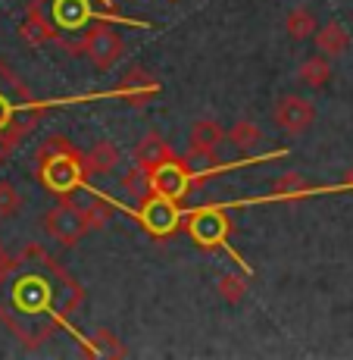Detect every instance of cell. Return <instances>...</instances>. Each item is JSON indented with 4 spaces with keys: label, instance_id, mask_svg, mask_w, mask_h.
<instances>
[{
    "label": "cell",
    "instance_id": "3957f363",
    "mask_svg": "<svg viewBox=\"0 0 353 360\" xmlns=\"http://www.w3.org/2000/svg\"><path fill=\"white\" fill-rule=\"evenodd\" d=\"M272 122L279 126L285 135H307L316 122V103L300 98V94H285L275 101L272 107Z\"/></svg>",
    "mask_w": 353,
    "mask_h": 360
},
{
    "label": "cell",
    "instance_id": "ffe728a7",
    "mask_svg": "<svg viewBox=\"0 0 353 360\" xmlns=\"http://www.w3.org/2000/svg\"><path fill=\"white\" fill-rule=\"evenodd\" d=\"M91 338H94L97 351H103V354H109V357H126V345L116 338L113 329H97Z\"/></svg>",
    "mask_w": 353,
    "mask_h": 360
},
{
    "label": "cell",
    "instance_id": "2e32d148",
    "mask_svg": "<svg viewBox=\"0 0 353 360\" xmlns=\"http://www.w3.org/2000/svg\"><path fill=\"white\" fill-rule=\"evenodd\" d=\"M247 292H251V285H247L244 273H225L216 279V295L222 297L228 307H238V304L247 297Z\"/></svg>",
    "mask_w": 353,
    "mask_h": 360
},
{
    "label": "cell",
    "instance_id": "5bb4252c",
    "mask_svg": "<svg viewBox=\"0 0 353 360\" xmlns=\"http://www.w3.org/2000/svg\"><path fill=\"white\" fill-rule=\"evenodd\" d=\"M228 141H232L241 154H253V150L266 141V135H262V129L257 126V122L241 120V122H234V126L228 129Z\"/></svg>",
    "mask_w": 353,
    "mask_h": 360
},
{
    "label": "cell",
    "instance_id": "44dd1931",
    "mask_svg": "<svg viewBox=\"0 0 353 360\" xmlns=\"http://www.w3.org/2000/svg\"><path fill=\"white\" fill-rule=\"evenodd\" d=\"M6 269V260H4V245H0V273Z\"/></svg>",
    "mask_w": 353,
    "mask_h": 360
},
{
    "label": "cell",
    "instance_id": "7a4b0ae2",
    "mask_svg": "<svg viewBox=\"0 0 353 360\" xmlns=\"http://www.w3.org/2000/svg\"><path fill=\"white\" fill-rule=\"evenodd\" d=\"M44 232L51 235L53 241H60L63 248H75L81 238H85V232H91L88 229V223H85V217H81V210H79V204H57V207H51V210L44 213Z\"/></svg>",
    "mask_w": 353,
    "mask_h": 360
},
{
    "label": "cell",
    "instance_id": "277c9868",
    "mask_svg": "<svg viewBox=\"0 0 353 360\" xmlns=\"http://www.w3.org/2000/svg\"><path fill=\"white\" fill-rule=\"evenodd\" d=\"M116 98H122L128 103V107H135V110H144L150 101L160 94V82L156 79H150L144 69H128L126 75L119 79V85H116Z\"/></svg>",
    "mask_w": 353,
    "mask_h": 360
},
{
    "label": "cell",
    "instance_id": "8fae6325",
    "mask_svg": "<svg viewBox=\"0 0 353 360\" xmlns=\"http://www.w3.org/2000/svg\"><path fill=\"white\" fill-rule=\"evenodd\" d=\"M316 32H319V22H316V13L309 6H294V10L285 16V34L294 44H303V41H313Z\"/></svg>",
    "mask_w": 353,
    "mask_h": 360
},
{
    "label": "cell",
    "instance_id": "e0dca14e",
    "mask_svg": "<svg viewBox=\"0 0 353 360\" xmlns=\"http://www.w3.org/2000/svg\"><path fill=\"white\" fill-rule=\"evenodd\" d=\"M63 154H75L72 148H69V141L63 135H51V138H44V144L38 148V154H34V160H38L41 166L44 163H51V160H57V157H63Z\"/></svg>",
    "mask_w": 353,
    "mask_h": 360
},
{
    "label": "cell",
    "instance_id": "30bf717a",
    "mask_svg": "<svg viewBox=\"0 0 353 360\" xmlns=\"http://www.w3.org/2000/svg\"><path fill=\"white\" fill-rule=\"evenodd\" d=\"M297 82H300L303 88H309V91H322V88L331 82V60L325 57V53H319V51H316L313 57L300 60Z\"/></svg>",
    "mask_w": 353,
    "mask_h": 360
},
{
    "label": "cell",
    "instance_id": "d6986e66",
    "mask_svg": "<svg viewBox=\"0 0 353 360\" xmlns=\"http://www.w3.org/2000/svg\"><path fill=\"white\" fill-rule=\"evenodd\" d=\"M19 207H22V198H19L16 185H13V182H0V219L16 217Z\"/></svg>",
    "mask_w": 353,
    "mask_h": 360
},
{
    "label": "cell",
    "instance_id": "5b68a950",
    "mask_svg": "<svg viewBox=\"0 0 353 360\" xmlns=\"http://www.w3.org/2000/svg\"><path fill=\"white\" fill-rule=\"evenodd\" d=\"M135 163L144 166V169L154 176L156 169L175 163V150L169 148V141H166L160 131H147V135L138 141V148H135Z\"/></svg>",
    "mask_w": 353,
    "mask_h": 360
},
{
    "label": "cell",
    "instance_id": "4fadbf2b",
    "mask_svg": "<svg viewBox=\"0 0 353 360\" xmlns=\"http://www.w3.org/2000/svg\"><path fill=\"white\" fill-rule=\"evenodd\" d=\"M119 188L126 191V198L138 200V204H147L150 198H154V176H150L144 166H131V169H126V176H122Z\"/></svg>",
    "mask_w": 353,
    "mask_h": 360
},
{
    "label": "cell",
    "instance_id": "7c38bea8",
    "mask_svg": "<svg viewBox=\"0 0 353 360\" xmlns=\"http://www.w3.org/2000/svg\"><path fill=\"white\" fill-rule=\"evenodd\" d=\"M19 34H22V41H29L32 47H41V44H47V41L53 38V22L41 13V0L29 10L25 22L19 25Z\"/></svg>",
    "mask_w": 353,
    "mask_h": 360
},
{
    "label": "cell",
    "instance_id": "ba28073f",
    "mask_svg": "<svg viewBox=\"0 0 353 360\" xmlns=\"http://www.w3.org/2000/svg\"><path fill=\"white\" fill-rule=\"evenodd\" d=\"M122 163V154L119 148H116L113 141H97L91 148L81 154V169H85V176H109V172H116V166Z\"/></svg>",
    "mask_w": 353,
    "mask_h": 360
},
{
    "label": "cell",
    "instance_id": "9c48e42d",
    "mask_svg": "<svg viewBox=\"0 0 353 360\" xmlns=\"http://www.w3.org/2000/svg\"><path fill=\"white\" fill-rule=\"evenodd\" d=\"M313 44H316V51L325 53L328 60L344 57V53L350 51V32L344 29V25L338 22V19H331V22L319 25V32H316Z\"/></svg>",
    "mask_w": 353,
    "mask_h": 360
},
{
    "label": "cell",
    "instance_id": "9a60e30c",
    "mask_svg": "<svg viewBox=\"0 0 353 360\" xmlns=\"http://www.w3.org/2000/svg\"><path fill=\"white\" fill-rule=\"evenodd\" d=\"M307 191H313V182L300 172H285V176L269 182V198H300Z\"/></svg>",
    "mask_w": 353,
    "mask_h": 360
},
{
    "label": "cell",
    "instance_id": "8992f818",
    "mask_svg": "<svg viewBox=\"0 0 353 360\" xmlns=\"http://www.w3.org/2000/svg\"><path fill=\"white\" fill-rule=\"evenodd\" d=\"M41 169H44V185L51 191L75 188V185H81V172H85V169H81V157H75V154L57 157V160L44 163Z\"/></svg>",
    "mask_w": 353,
    "mask_h": 360
},
{
    "label": "cell",
    "instance_id": "ac0fdd59",
    "mask_svg": "<svg viewBox=\"0 0 353 360\" xmlns=\"http://www.w3.org/2000/svg\"><path fill=\"white\" fill-rule=\"evenodd\" d=\"M81 217H85L88 229H97V226H107L109 223V204L107 200H91V204H79Z\"/></svg>",
    "mask_w": 353,
    "mask_h": 360
},
{
    "label": "cell",
    "instance_id": "52a82bcc",
    "mask_svg": "<svg viewBox=\"0 0 353 360\" xmlns=\"http://www.w3.org/2000/svg\"><path fill=\"white\" fill-rule=\"evenodd\" d=\"M228 141V131L216 120H197L188 131V150L206 157H219V148Z\"/></svg>",
    "mask_w": 353,
    "mask_h": 360
},
{
    "label": "cell",
    "instance_id": "6da1fadb",
    "mask_svg": "<svg viewBox=\"0 0 353 360\" xmlns=\"http://www.w3.org/2000/svg\"><path fill=\"white\" fill-rule=\"evenodd\" d=\"M79 53L91 60V66L97 72H109V69L116 63H122V57H126V38L116 29H109V25L97 22L81 34V41L75 44V57H79Z\"/></svg>",
    "mask_w": 353,
    "mask_h": 360
}]
</instances>
